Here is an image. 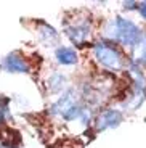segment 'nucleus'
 Wrapping results in <instances>:
<instances>
[{
	"label": "nucleus",
	"mask_w": 146,
	"mask_h": 148,
	"mask_svg": "<svg viewBox=\"0 0 146 148\" xmlns=\"http://www.w3.org/2000/svg\"><path fill=\"white\" fill-rule=\"evenodd\" d=\"M104 36L113 42H117V44L125 45V47L135 48L141 42L145 32L132 19L116 16V18L111 19L104 26Z\"/></svg>",
	"instance_id": "f257e3e1"
},
{
	"label": "nucleus",
	"mask_w": 146,
	"mask_h": 148,
	"mask_svg": "<svg viewBox=\"0 0 146 148\" xmlns=\"http://www.w3.org/2000/svg\"><path fill=\"white\" fill-rule=\"evenodd\" d=\"M93 58L101 68L113 73L127 69L128 64L125 55L109 40H100L93 44Z\"/></svg>",
	"instance_id": "f03ea898"
},
{
	"label": "nucleus",
	"mask_w": 146,
	"mask_h": 148,
	"mask_svg": "<svg viewBox=\"0 0 146 148\" xmlns=\"http://www.w3.org/2000/svg\"><path fill=\"white\" fill-rule=\"evenodd\" d=\"M81 106L79 103V93L74 89H69L68 92H64V95L59 97L58 100L50 106V113L51 114H59L64 118L66 114H69L74 108Z\"/></svg>",
	"instance_id": "7ed1b4c3"
},
{
	"label": "nucleus",
	"mask_w": 146,
	"mask_h": 148,
	"mask_svg": "<svg viewBox=\"0 0 146 148\" xmlns=\"http://www.w3.org/2000/svg\"><path fill=\"white\" fill-rule=\"evenodd\" d=\"M64 32L74 44L81 45V44H84V42L87 40L88 37H90V34H91L90 21H88L87 18L72 21L71 24H66L64 26Z\"/></svg>",
	"instance_id": "20e7f679"
},
{
	"label": "nucleus",
	"mask_w": 146,
	"mask_h": 148,
	"mask_svg": "<svg viewBox=\"0 0 146 148\" xmlns=\"http://www.w3.org/2000/svg\"><path fill=\"white\" fill-rule=\"evenodd\" d=\"M0 68L7 73H19V74H27L31 71L29 63L19 52H11L0 61Z\"/></svg>",
	"instance_id": "39448f33"
},
{
	"label": "nucleus",
	"mask_w": 146,
	"mask_h": 148,
	"mask_svg": "<svg viewBox=\"0 0 146 148\" xmlns=\"http://www.w3.org/2000/svg\"><path fill=\"white\" fill-rule=\"evenodd\" d=\"M122 122V113L119 110H114V108H109V110H104L103 113H100L98 118L95 119V127L98 132L106 129H114Z\"/></svg>",
	"instance_id": "423d86ee"
},
{
	"label": "nucleus",
	"mask_w": 146,
	"mask_h": 148,
	"mask_svg": "<svg viewBox=\"0 0 146 148\" xmlns=\"http://www.w3.org/2000/svg\"><path fill=\"white\" fill-rule=\"evenodd\" d=\"M37 32H39V39H40L45 45H55L59 39V36L55 31V27L47 24L45 21H39V29H37Z\"/></svg>",
	"instance_id": "0eeeda50"
},
{
	"label": "nucleus",
	"mask_w": 146,
	"mask_h": 148,
	"mask_svg": "<svg viewBox=\"0 0 146 148\" xmlns=\"http://www.w3.org/2000/svg\"><path fill=\"white\" fill-rule=\"evenodd\" d=\"M56 61L63 66H72V64L77 63V52L71 47H58L55 52Z\"/></svg>",
	"instance_id": "6e6552de"
},
{
	"label": "nucleus",
	"mask_w": 146,
	"mask_h": 148,
	"mask_svg": "<svg viewBox=\"0 0 146 148\" xmlns=\"http://www.w3.org/2000/svg\"><path fill=\"white\" fill-rule=\"evenodd\" d=\"M66 87V76L61 73H53L48 77V89L53 93H59Z\"/></svg>",
	"instance_id": "1a4fd4ad"
},
{
	"label": "nucleus",
	"mask_w": 146,
	"mask_h": 148,
	"mask_svg": "<svg viewBox=\"0 0 146 148\" xmlns=\"http://www.w3.org/2000/svg\"><path fill=\"white\" fill-rule=\"evenodd\" d=\"M136 64L140 66H146V34L143 36L141 42L135 47V58H133Z\"/></svg>",
	"instance_id": "9d476101"
},
{
	"label": "nucleus",
	"mask_w": 146,
	"mask_h": 148,
	"mask_svg": "<svg viewBox=\"0 0 146 148\" xmlns=\"http://www.w3.org/2000/svg\"><path fill=\"white\" fill-rule=\"evenodd\" d=\"M10 98L8 97H0V126H3L7 119H10Z\"/></svg>",
	"instance_id": "9b49d317"
},
{
	"label": "nucleus",
	"mask_w": 146,
	"mask_h": 148,
	"mask_svg": "<svg viewBox=\"0 0 146 148\" xmlns=\"http://www.w3.org/2000/svg\"><path fill=\"white\" fill-rule=\"evenodd\" d=\"M138 7H140L138 2H124L125 10H138Z\"/></svg>",
	"instance_id": "f8f14e48"
},
{
	"label": "nucleus",
	"mask_w": 146,
	"mask_h": 148,
	"mask_svg": "<svg viewBox=\"0 0 146 148\" xmlns=\"http://www.w3.org/2000/svg\"><path fill=\"white\" fill-rule=\"evenodd\" d=\"M138 11H140V15H141L143 18L146 19V2H141V3H140V7H138Z\"/></svg>",
	"instance_id": "ddd939ff"
},
{
	"label": "nucleus",
	"mask_w": 146,
	"mask_h": 148,
	"mask_svg": "<svg viewBox=\"0 0 146 148\" xmlns=\"http://www.w3.org/2000/svg\"><path fill=\"white\" fill-rule=\"evenodd\" d=\"M0 148H7V147H0Z\"/></svg>",
	"instance_id": "4468645a"
}]
</instances>
